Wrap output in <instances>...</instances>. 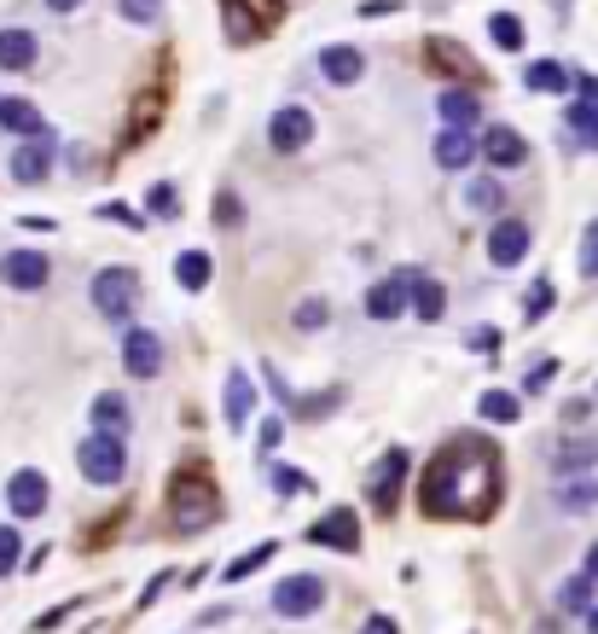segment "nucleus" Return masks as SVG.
Here are the masks:
<instances>
[{
  "mask_svg": "<svg viewBox=\"0 0 598 634\" xmlns=\"http://www.w3.org/2000/svg\"><path fill=\"white\" fill-rule=\"evenodd\" d=\"M494 484H500V466H494V448L477 437H459L448 443L430 460L419 501L430 518H482L494 506Z\"/></svg>",
  "mask_w": 598,
  "mask_h": 634,
  "instance_id": "1",
  "label": "nucleus"
},
{
  "mask_svg": "<svg viewBox=\"0 0 598 634\" xmlns=\"http://www.w3.org/2000/svg\"><path fill=\"white\" fill-rule=\"evenodd\" d=\"M76 466H82V477H88V484H99V489L122 484V472H128L122 437H117V430H99V437H82V448H76Z\"/></svg>",
  "mask_w": 598,
  "mask_h": 634,
  "instance_id": "2",
  "label": "nucleus"
},
{
  "mask_svg": "<svg viewBox=\"0 0 598 634\" xmlns=\"http://www.w3.org/2000/svg\"><path fill=\"white\" fill-rule=\"evenodd\" d=\"M221 513V501H216V489L210 484H203V477H180V484H175V501H169V524L180 529V536H187V529H203V524H210Z\"/></svg>",
  "mask_w": 598,
  "mask_h": 634,
  "instance_id": "3",
  "label": "nucleus"
},
{
  "mask_svg": "<svg viewBox=\"0 0 598 634\" xmlns=\"http://www.w3.org/2000/svg\"><path fill=\"white\" fill-rule=\"evenodd\" d=\"M140 303V274L134 268H99L93 274V309L106 320H128Z\"/></svg>",
  "mask_w": 598,
  "mask_h": 634,
  "instance_id": "4",
  "label": "nucleus"
},
{
  "mask_svg": "<svg viewBox=\"0 0 598 634\" xmlns=\"http://www.w3.org/2000/svg\"><path fill=\"white\" fill-rule=\"evenodd\" d=\"M320 605H326V576H315V571H297V576H285L273 588V612L279 617H315Z\"/></svg>",
  "mask_w": 598,
  "mask_h": 634,
  "instance_id": "5",
  "label": "nucleus"
},
{
  "mask_svg": "<svg viewBox=\"0 0 598 634\" xmlns=\"http://www.w3.org/2000/svg\"><path fill=\"white\" fill-rule=\"evenodd\" d=\"M308 140H315V117H308V106H279L273 122H268V146L279 151V158H297Z\"/></svg>",
  "mask_w": 598,
  "mask_h": 634,
  "instance_id": "6",
  "label": "nucleus"
},
{
  "mask_svg": "<svg viewBox=\"0 0 598 634\" xmlns=\"http://www.w3.org/2000/svg\"><path fill=\"white\" fill-rule=\"evenodd\" d=\"M122 367H128V378H158L163 373V338L134 326V333L122 338Z\"/></svg>",
  "mask_w": 598,
  "mask_h": 634,
  "instance_id": "7",
  "label": "nucleus"
},
{
  "mask_svg": "<svg viewBox=\"0 0 598 634\" xmlns=\"http://www.w3.org/2000/svg\"><path fill=\"white\" fill-rule=\"evenodd\" d=\"M524 250H529V221H517V216L494 221V234H488V262L494 268H517Z\"/></svg>",
  "mask_w": 598,
  "mask_h": 634,
  "instance_id": "8",
  "label": "nucleus"
},
{
  "mask_svg": "<svg viewBox=\"0 0 598 634\" xmlns=\"http://www.w3.org/2000/svg\"><path fill=\"white\" fill-rule=\"evenodd\" d=\"M482 158L494 164V169H524V158H529V140L517 135V129H506V122H494V129H482Z\"/></svg>",
  "mask_w": 598,
  "mask_h": 634,
  "instance_id": "9",
  "label": "nucleus"
},
{
  "mask_svg": "<svg viewBox=\"0 0 598 634\" xmlns=\"http://www.w3.org/2000/svg\"><path fill=\"white\" fill-rule=\"evenodd\" d=\"M308 542H320V547H337V553H355L360 547V518L349 513V506H331V513L308 529Z\"/></svg>",
  "mask_w": 598,
  "mask_h": 634,
  "instance_id": "10",
  "label": "nucleus"
},
{
  "mask_svg": "<svg viewBox=\"0 0 598 634\" xmlns=\"http://www.w3.org/2000/svg\"><path fill=\"white\" fill-rule=\"evenodd\" d=\"M47 169H53V146H47V135H30V146L12 151V181H18V187L47 181Z\"/></svg>",
  "mask_w": 598,
  "mask_h": 634,
  "instance_id": "11",
  "label": "nucleus"
},
{
  "mask_svg": "<svg viewBox=\"0 0 598 634\" xmlns=\"http://www.w3.org/2000/svg\"><path fill=\"white\" fill-rule=\"evenodd\" d=\"M564 140L598 151V99H587V93L569 99V111H564Z\"/></svg>",
  "mask_w": 598,
  "mask_h": 634,
  "instance_id": "12",
  "label": "nucleus"
},
{
  "mask_svg": "<svg viewBox=\"0 0 598 634\" xmlns=\"http://www.w3.org/2000/svg\"><path fill=\"white\" fill-rule=\"evenodd\" d=\"M12 291H41L47 286V250H12L7 262H0Z\"/></svg>",
  "mask_w": 598,
  "mask_h": 634,
  "instance_id": "13",
  "label": "nucleus"
},
{
  "mask_svg": "<svg viewBox=\"0 0 598 634\" xmlns=\"http://www.w3.org/2000/svg\"><path fill=\"white\" fill-rule=\"evenodd\" d=\"M7 506H12V518H36L41 506H47V477H41V472H12Z\"/></svg>",
  "mask_w": 598,
  "mask_h": 634,
  "instance_id": "14",
  "label": "nucleus"
},
{
  "mask_svg": "<svg viewBox=\"0 0 598 634\" xmlns=\"http://www.w3.org/2000/svg\"><path fill=\"white\" fill-rule=\"evenodd\" d=\"M401 477H407V454L401 448H389L383 454V466L372 477V506L378 513H396V501H401Z\"/></svg>",
  "mask_w": 598,
  "mask_h": 634,
  "instance_id": "15",
  "label": "nucleus"
},
{
  "mask_svg": "<svg viewBox=\"0 0 598 634\" xmlns=\"http://www.w3.org/2000/svg\"><path fill=\"white\" fill-rule=\"evenodd\" d=\"M320 76L331 88H349V82L367 76V53H360V47H326V53H320Z\"/></svg>",
  "mask_w": 598,
  "mask_h": 634,
  "instance_id": "16",
  "label": "nucleus"
},
{
  "mask_svg": "<svg viewBox=\"0 0 598 634\" xmlns=\"http://www.w3.org/2000/svg\"><path fill=\"white\" fill-rule=\"evenodd\" d=\"M524 88L529 93H569L576 88V70L564 59H535V65H524Z\"/></svg>",
  "mask_w": 598,
  "mask_h": 634,
  "instance_id": "17",
  "label": "nucleus"
},
{
  "mask_svg": "<svg viewBox=\"0 0 598 634\" xmlns=\"http://www.w3.org/2000/svg\"><path fill=\"white\" fill-rule=\"evenodd\" d=\"M412 274H396V280H383V286H372V297H367V315L372 320H396L401 309H412Z\"/></svg>",
  "mask_w": 598,
  "mask_h": 634,
  "instance_id": "18",
  "label": "nucleus"
},
{
  "mask_svg": "<svg viewBox=\"0 0 598 634\" xmlns=\"http://www.w3.org/2000/svg\"><path fill=\"white\" fill-rule=\"evenodd\" d=\"M436 111H441V122H448V129H477L482 99H477V93H465V88H448V93L436 99Z\"/></svg>",
  "mask_w": 598,
  "mask_h": 634,
  "instance_id": "19",
  "label": "nucleus"
},
{
  "mask_svg": "<svg viewBox=\"0 0 598 634\" xmlns=\"http://www.w3.org/2000/svg\"><path fill=\"white\" fill-rule=\"evenodd\" d=\"M36 36L30 30H0V70H36Z\"/></svg>",
  "mask_w": 598,
  "mask_h": 634,
  "instance_id": "20",
  "label": "nucleus"
},
{
  "mask_svg": "<svg viewBox=\"0 0 598 634\" xmlns=\"http://www.w3.org/2000/svg\"><path fill=\"white\" fill-rule=\"evenodd\" d=\"M471 158H482V146L471 140V129H448V135L436 140V164L441 169H465Z\"/></svg>",
  "mask_w": 598,
  "mask_h": 634,
  "instance_id": "21",
  "label": "nucleus"
},
{
  "mask_svg": "<svg viewBox=\"0 0 598 634\" xmlns=\"http://www.w3.org/2000/svg\"><path fill=\"white\" fill-rule=\"evenodd\" d=\"M250 408H256V385L245 378V367H232V373H227V425H232V430H245Z\"/></svg>",
  "mask_w": 598,
  "mask_h": 634,
  "instance_id": "22",
  "label": "nucleus"
},
{
  "mask_svg": "<svg viewBox=\"0 0 598 634\" xmlns=\"http://www.w3.org/2000/svg\"><path fill=\"white\" fill-rule=\"evenodd\" d=\"M0 129L7 135H47V117L30 99H0Z\"/></svg>",
  "mask_w": 598,
  "mask_h": 634,
  "instance_id": "23",
  "label": "nucleus"
},
{
  "mask_svg": "<svg viewBox=\"0 0 598 634\" xmlns=\"http://www.w3.org/2000/svg\"><path fill=\"white\" fill-rule=\"evenodd\" d=\"M210 274H216L210 250H180V262H175V280L187 286V291H203V286H210Z\"/></svg>",
  "mask_w": 598,
  "mask_h": 634,
  "instance_id": "24",
  "label": "nucleus"
},
{
  "mask_svg": "<svg viewBox=\"0 0 598 634\" xmlns=\"http://www.w3.org/2000/svg\"><path fill=\"white\" fill-rule=\"evenodd\" d=\"M412 315H419V320H441V315H448V297H441V286L425 280V274H412Z\"/></svg>",
  "mask_w": 598,
  "mask_h": 634,
  "instance_id": "25",
  "label": "nucleus"
},
{
  "mask_svg": "<svg viewBox=\"0 0 598 634\" xmlns=\"http://www.w3.org/2000/svg\"><path fill=\"white\" fill-rule=\"evenodd\" d=\"M488 36H494L500 53H524V18H517V12H494L488 18Z\"/></svg>",
  "mask_w": 598,
  "mask_h": 634,
  "instance_id": "26",
  "label": "nucleus"
},
{
  "mask_svg": "<svg viewBox=\"0 0 598 634\" xmlns=\"http://www.w3.org/2000/svg\"><path fill=\"white\" fill-rule=\"evenodd\" d=\"M558 506H564V513H587V506H598V484H592V477H564V484H558Z\"/></svg>",
  "mask_w": 598,
  "mask_h": 634,
  "instance_id": "27",
  "label": "nucleus"
},
{
  "mask_svg": "<svg viewBox=\"0 0 598 634\" xmlns=\"http://www.w3.org/2000/svg\"><path fill=\"white\" fill-rule=\"evenodd\" d=\"M477 414H482L488 425H511L517 414H524V402H517L511 390H488V396L477 402Z\"/></svg>",
  "mask_w": 598,
  "mask_h": 634,
  "instance_id": "28",
  "label": "nucleus"
},
{
  "mask_svg": "<svg viewBox=\"0 0 598 634\" xmlns=\"http://www.w3.org/2000/svg\"><path fill=\"white\" fill-rule=\"evenodd\" d=\"M93 419H99V430H117V437H122V430H128L122 396H99V402H93Z\"/></svg>",
  "mask_w": 598,
  "mask_h": 634,
  "instance_id": "29",
  "label": "nucleus"
},
{
  "mask_svg": "<svg viewBox=\"0 0 598 634\" xmlns=\"http://www.w3.org/2000/svg\"><path fill=\"white\" fill-rule=\"evenodd\" d=\"M465 205H471V210H482V216H488V210H500L506 198H500V187H494L488 175H482V181H471V187H465Z\"/></svg>",
  "mask_w": 598,
  "mask_h": 634,
  "instance_id": "30",
  "label": "nucleus"
},
{
  "mask_svg": "<svg viewBox=\"0 0 598 634\" xmlns=\"http://www.w3.org/2000/svg\"><path fill=\"white\" fill-rule=\"evenodd\" d=\"M268 559H273V542H262V547H250L245 559H232V565H227V582H245L250 571H262Z\"/></svg>",
  "mask_w": 598,
  "mask_h": 634,
  "instance_id": "31",
  "label": "nucleus"
},
{
  "mask_svg": "<svg viewBox=\"0 0 598 634\" xmlns=\"http://www.w3.org/2000/svg\"><path fill=\"white\" fill-rule=\"evenodd\" d=\"M592 588H598V576H587V571H581L576 582H564V594H558V600L569 605V612H587V600H592Z\"/></svg>",
  "mask_w": 598,
  "mask_h": 634,
  "instance_id": "32",
  "label": "nucleus"
},
{
  "mask_svg": "<svg viewBox=\"0 0 598 634\" xmlns=\"http://www.w3.org/2000/svg\"><path fill=\"white\" fill-rule=\"evenodd\" d=\"M592 443H558V454H552V460H558V472H569V466H592Z\"/></svg>",
  "mask_w": 598,
  "mask_h": 634,
  "instance_id": "33",
  "label": "nucleus"
},
{
  "mask_svg": "<svg viewBox=\"0 0 598 634\" xmlns=\"http://www.w3.org/2000/svg\"><path fill=\"white\" fill-rule=\"evenodd\" d=\"M23 559V542H18V529H0V576H12Z\"/></svg>",
  "mask_w": 598,
  "mask_h": 634,
  "instance_id": "34",
  "label": "nucleus"
},
{
  "mask_svg": "<svg viewBox=\"0 0 598 634\" xmlns=\"http://www.w3.org/2000/svg\"><path fill=\"white\" fill-rule=\"evenodd\" d=\"M158 12H163V0H122L128 23H158Z\"/></svg>",
  "mask_w": 598,
  "mask_h": 634,
  "instance_id": "35",
  "label": "nucleus"
},
{
  "mask_svg": "<svg viewBox=\"0 0 598 634\" xmlns=\"http://www.w3.org/2000/svg\"><path fill=\"white\" fill-rule=\"evenodd\" d=\"M546 309H552V280H535V286H529V309H524V320H540Z\"/></svg>",
  "mask_w": 598,
  "mask_h": 634,
  "instance_id": "36",
  "label": "nucleus"
},
{
  "mask_svg": "<svg viewBox=\"0 0 598 634\" xmlns=\"http://www.w3.org/2000/svg\"><path fill=\"white\" fill-rule=\"evenodd\" d=\"M581 274H587V280L598 274V221H592L587 234H581Z\"/></svg>",
  "mask_w": 598,
  "mask_h": 634,
  "instance_id": "37",
  "label": "nucleus"
},
{
  "mask_svg": "<svg viewBox=\"0 0 598 634\" xmlns=\"http://www.w3.org/2000/svg\"><path fill=\"white\" fill-rule=\"evenodd\" d=\"M151 210H158L163 221H175V216H180V205H175V187H169V181H163V187H151Z\"/></svg>",
  "mask_w": 598,
  "mask_h": 634,
  "instance_id": "38",
  "label": "nucleus"
},
{
  "mask_svg": "<svg viewBox=\"0 0 598 634\" xmlns=\"http://www.w3.org/2000/svg\"><path fill=\"white\" fill-rule=\"evenodd\" d=\"M273 489H279V495H302V489H308V477L285 466V472H273Z\"/></svg>",
  "mask_w": 598,
  "mask_h": 634,
  "instance_id": "39",
  "label": "nucleus"
},
{
  "mask_svg": "<svg viewBox=\"0 0 598 634\" xmlns=\"http://www.w3.org/2000/svg\"><path fill=\"white\" fill-rule=\"evenodd\" d=\"M471 349H482V355H494L500 349V333H494V326H471V338H465Z\"/></svg>",
  "mask_w": 598,
  "mask_h": 634,
  "instance_id": "40",
  "label": "nucleus"
},
{
  "mask_svg": "<svg viewBox=\"0 0 598 634\" xmlns=\"http://www.w3.org/2000/svg\"><path fill=\"white\" fill-rule=\"evenodd\" d=\"M326 315H331V309H326V303L315 297V303H302V309H297V326H320Z\"/></svg>",
  "mask_w": 598,
  "mask_h": 634,
  "instance_id": "41",
  "label": "nucleus"
},
{
  "mask_svg": "<svg viewBox=\"0 0 598 634\" xmlns=\"http://www.w3.org/2000/svg\"><path fill=\"white\" fill-rule=\"evenodd\" d=\"M552 373H558V361H535V373L524 378V390H540V385H546V378H552Z\"/></svg>",
  "mask_w": 598,
  "mask_h": 634,
  "instance_id": "42",
  "label": "nucleus"
},
{
  "mask_svg": "<svg viewBox=\"0 0 598 634\" xmlns=\"http://www.w3.org/2000/svg\"><path fill=\"white\" fill-rule=\"evenodd\" d=\"M401 0H367V7H360V18H383V12H396Z\"/></svg>",
  "mask_w": 598,
  "mask_h": 634,
  "instance_id": "43",
  "label": "nucleus"
},
{
  "mask_svg": "<svg viewBox=\"0 0 598 634\" xmlns=\"http://www.w3.org/2000/svg\"><path fill=\"white\" fill-rule=\"evenodd\" d=\"M360 634H401V628H396V617H367V628H360Z\"/></svg>",
  "mask_w": 598,
  "mask_h": 634,
  "instance_id": "44",
  "label": "nucleus"
},
{
  "mask_svg": "<svg viewBox=\"0 0 598 634\" xmlns=\"http://www.w3.org/2000/svg\"><path fill=\"white\" fill-rule=\"evenodd\" d=\"M279 437H285V425L268 419V425H262V448H279Z\"/></svg>",
  "mask_w": 598,
  "mask_h": 634,
  "instance_id": "45",
  "label": "nucleus"
},
{
  "mask_svg": "<svg viewBox=\"0 0 598 634\" xmlns=\"http://www.w3.org/2000/svg\"><path fill=\"white\" fill-rule=\"evenodd\" d=\"M576 93H587V99H598V76H581V70H576Z\"/></svg>",
  "mask_w": 598,
  "mask_h": 634,
  "instance_id": "46",
  "label": "nucleus"
},
{
  "mask_svg": "<svg viewBox=\"0 0 598 634\" xmlns=\"http://www.w3.org/2000/svg\"><path fill=\"white\" fill-rule=\"evenodd\" d=\"M581 571H587V576H598V542L587 547V565H581Z\"/></svg>",
  "mask_w": 598,
  "mask_h": 634,
  "instance_id": "47",
  "label": "nucleus"
},
{
  "mask_svg": "<svg viewBox=\"0 0 598 634\" xmlns=\"http://www.w3.org/2000/svg\"><path fill=\"white\" fill-rule=\"evenodd\" d=\"M47 7H53V12H76V7H82V0H47Z\"/></svg>",
  "mask_w": 598,
  "mask_h": 634,
  "instance_id": "48",
  "label": "nucleus"
},
{
  "mask_svg": "<svg viewBox=\"0 0 598 634\" xmlns=\"http://www.w3.org/2000/svg\"><path fill=\"white\" fill-rule=\"evenodd\" d=\"M587 628H592V634H598V612H587Z\"/></svg>",
  "mask_w": 598,
  "mask_h": 634,
  "instance_id": "49",
  "label": "nucleus"
}]
</instances>
